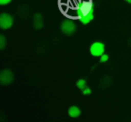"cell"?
<instances>
[{"label":"cell","instance_id":"1","mask_svg":"<svg viewBox=\"0 0 131 122\" xmlns=\"http://www.w3.org/2000/svg\"><path fill=\"white\" fill-rule=\"evenodd\" d=\"M75 15L84 25L94 19V6L91 0H79L75 8Z\"/></svg>","mask_w":131,"mask_h":122},{"label":"cell","instance_id":"2","mask_svg":"<svg viewBox=\"0 0 131 122\" xmlns=\"http://www.w3.org/2000/svg\"><path fill=\"white\" fill-rule=\"evenodd\" d=\"M60 30L67 36H71L77 31V24L71 19H65L60 24Z\"/></svg>","mask_w":131,"mask_h":122},{"label":"cell","instance_id":"3","mask_svg":"<svg viewBox=\"0 0 131 122\" xmlns=\"http://www.w3.org/2000/svg\"><path fill=\"white\" fill-rule=\"evenodd\" d=\"M15 81V74L8 68L3 69L0 72V84L4 86L10 85Z\"/></svg>","mask_w":131,"mask_h":122},{"label":"cell","instance_id":"4","mask_svg":"<svg viewBox=\"0 0 131 122\" xmlns=\"http://www.w3.org/2000/svg\"><path fill=\"white\" fill-rule=\"evenodd\" d=\"M90 54L95 58H100L105 52V45L102 41H94L90 46Z\"/></svg>","mask_w":131,"mask_h":122},{"label":"cell","instance_id":"5","mask_svg":"<svg viewBox=\"0 0 131 122\" xmlns=\"http://www.w3.org/2000/svg\"><path fill=\"white\" fill-rule=\"evenodd\" d=\"M15 19L10 14L2 13L0 15V28L2 30H8L14 25Z\"/></svg>","mask_w":131,"mask_h":122},{"label":"cell","instance_id":"6","mask_svg":"<svg viewBox=\"0 0 131 122\" xmlns=\"http://www.w3.org/2000/svg\"><path fill=\"white\" fill-rule=\"evenodd\" d=\"M32 27L36 31H40L44 27V20L41 14L36 13L32 17Z\"/></svg>","mask_w":131,"mask_h":122},{"label":"cell","instance_id":"7","mask_svg":"<svg viewBox=\"0 0 131 122\" xmlns=\"http://www.w3.org/2000/svg\"><path fill=\"white\" fill-rule=\"evenodd\" d=\"M31 9H30L29 6H21L20 7L18 8V11H17V14H18L19 17L21 19H26L28 16H30L31 15Z\"/></svg>","mask_w":131,"mask_h":122},{"label":"cell","instance_id":"8","mask_svg":"<svg viewBox=\"0 0 131 122\" xmlns=\"http://www.w3.org/2000/svg\"><path fill=\"white\" fill-rule=\"evenodd\" d=\"M68 114L70 118H77L81 115V109H80V108L77 107V106H75V105L70 106L68 109Z\"/></svg>","mask_w":131,"mask_h":122},{"label":"cell","instance_id":"9","mask_svg":"<svg viewBox=\"0 0 131 122\" xmlns=\"http://www.w3.org/2000/svg\"><path fill=\"white\" fill-rule=\"evenodd\" d=\"M87 83H86V80H84V79L83 78H80L78 79V80L77 81V83H75V84H77V87L78 88L79 90H81L82 91L83 89H84V88L87 86Z\"/></svg>","mask_w":131,"mask_h":122},{"label":"cell","instance_id":"10","mask_svg":"<svg viewBox=\"0 0 131 122\" xmlns=\"http://www.w3.org/2000/svg\"><path fill=\"white\" fill-rule=\"evenodd\" d=\"M6 39L4 35H0V50H3V49L6 48Z\"/></svg>","mask_w":131,"mask_h":122},{"label":"cell","instance_id":"11","mask_svg":"<svg viewBox=\"0 0 131 122\" xmlns=\"http://www.w3.org/2000/svg\"><path fill=\"white\" fill-rule=\"evenodd\" d=\"M109 58H110V57L108 56L107 54H102V56L100 57V62L101 63H106V62H108Z\"/></svg>","mask_w":131,"mask_h":122},{"label":"cell","instance_id":"12","mask_svg":"<svg viewBox=\"0 0 131 122\" xmlns=\"http://www.w3.org/2000/svg\"><path fill=\"white\" fill-rule=\"evenodd\" d=\"M82 93L84 95H90L92 93V90H91V88H89L88 86H86L84 89L82 90Z\"/></svg>","mask_w":131,"mask_h":122},{"label":"cell","instance_id":"13","mask_svg":"<svg viewBox=\"0 0 131 122\" xmlns=\"http://www.w3.org/2000/svg\"><path fill=\"white\" fill-rule=\"evenodd\" d=\"M12 2V0H0V5L1 6H6Z\"/></svg>","mask_w":131,"mask_h":122},{"label":"cell","instance_id":"14","mask_svg":"<svg viewBox=\"0 0 131 122\" xmlns=\"http://www.w3.org/2000/svg\"><path fill=\"white\" fill-rule=\"evenodd\" d=\"M125 1L127 3H128V4H131V0H125Z\"/></svg>","mask_w":131,"mask_h":122}]
</instances>
